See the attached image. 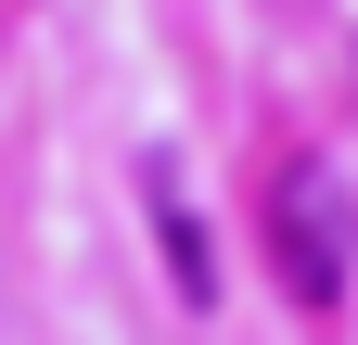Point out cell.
Masks as SVG:
<instances>
[{"label": "cell", "instance_id": "1", "mask_svg": "<svg viewBox=\"0 0 358 345\" xmlns=\"http://www.w3.org/2000/svg\"><path fill=\"white\" fill-rule=\"evenodd\" d=\"M268 230H282V281L307 307H345V256H358V218H345V179L320 154L282 166V205H268Z\"/></svg>", "mask_w": 358, "mask_h": 345}, {"label": "cell", "instance_id": "2", "mask_svg": "<svg viewBox=\"0 0 358 345\" xmlns=\"http://www.w3.org/2000/svg\"><path fill=\"white\" fill-rule=\"evenodd\" d=\"M141 192H154V243H166L179 307H217V256H205V218H192V179H179V154H141Z\"/></svg>", "mask_w": 358, "mask_h": 345}]
</instances>
